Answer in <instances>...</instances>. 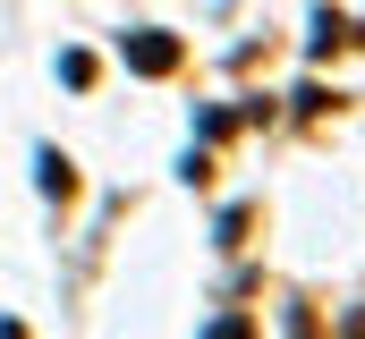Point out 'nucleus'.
<instances>
[{
    "instance_id": "f257e3e1",
    "label": "nucleus",
    "mask_w": 365,
    "mask_h": 339,
    "mask_svg": "<svg viewBox=\"0 0 365 339\" xmlns=\"http://www.w3.org/2000/svg\"><path fill=\"white\" fill-rule=\"evenodd\" d=\"M119 60H128L136 77H170V68H179V34H162V26H145V34H119Z\"/></svg>"
},
{
    "instance_id": "f03ea898",
    "label": "nucleus",
    "mask_w": 365,
    "mask_h": 339,
    "mask_svg": "<svg viewBox=\"0 0 365 339\" xmlns=\"http://www.w3.org/2000/svg\"><path fill=\"white\" fill-rule=\"evenodd\" d=\"M34 170H43V195H60V204L77 195V162H68V153H51V145H43V153H34Z\"/></svg>"
}]
</instances>
